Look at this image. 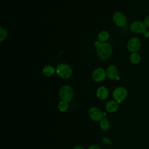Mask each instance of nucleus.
<instances>
[{
  "label": "nucleus",
  "mask_w": 149,
  "mask_h": 149,
  "mask_svg": "<svg viewBox=\"0 0 149 149\" xmlns=\"http://www.w3.org/2000/svg\"><path fill=\"white\" fill-rule=\"evenodd\" d=\"M100 127L102 130L107 131L110 127V122L107 119H102L100 123Z\"/></svg>",
  "instance_id": "obj_15"
},
{
  "label": "nucleus",
  "mask_w": 149,
  "mask_h": 149,
  "mask_svg": "<svg viewBox=\"0 0 149 149\" xmlns=\"http://www.w3.org/2000/svg\"><path fill=\"white\" fill-rule=\"evenodd\" d=\"M106 74L110 79H115L118 77L119 70L116 66L111 65L108 66L106 70Z\"/></svg>",
  "instance_id": "obj_10"
},
{
  "label": "nucleus",
  "mask_w": 149,
  "mask_h": 149,
  "mask_svg": "<svg viewBox=\"0 0 149 149\" xmlns=\"http://www.w3.org/2000/svg\"><path fill=\"white\" fill-rule=\"evenodd\" d=\"M7 36V31L2 27H0V41H3Z\"/></svg>",
  "instance_id": "obj_18"
},
{
  "label": "nucleus",
  "mask_w": 149,
  "mask_h": 149,
  "mask_svg": "<svg viewBox=\"0 0 149 149\" xmlns=\"http://www.w3.org/2000/svg\"><path fill=\"white\" fill-rule=\"evenodd\" d=\"M130 30L134 33H143L146 37H148L149 35V33L146 30V26H145L144 22L138 20L133 22L130 24Z\"/></svg>",
  "instance_id": "obj_4"
},
{
  "label": "nucleus",
  "mask_w": 149,
  "mask_h": 149,
  "mask_svg": "<svg viewBox=\"0 0 149 149\" xmlns=\"http://www.w3.org/2000/svg\"><path fill=\"white\" fill-rule=\"evenodd\" d=\"M106 76V72L101 68L95 69L92 73V78L96 82L103 81L105 79Z\"/></svg>",
  "instance_id": "obj_9"
},
{
  "label": "nucleus",
  "mask_w": 149,
  "mask_h": 149,
  "mask_svg": "<svg viewBox=\"0 0 149 149\" xmlns=\"http://www.w3.org/2000/svg\"><path fill=\"white\" fill-rule=\"evenodd\" d=\"M119 107V103L115 100H110L105 105V109L107 112L112 113L115 112Z\"/></svg>",
  "instance_id": "obj_12"
},
{
  "label": "nucleus",
  "mask_w": 149,
  "mask_h": 149,
  "mask_svg": "<svg viewBox=\"0 0 149 149\" xmlns=\"http://www.w3.org/2000/svg\"><path fill=\"white\" fill-rule=\"evenodd\" d=\"M56 73L61 78L68 79L72 74V69L68 64L61 63L57 66Z\"/></svg>",
  "instance_id": "obj_3"
},
{
  "label": "nucleus",
  "mask_w": 149,
  "mask_h": 149,
  "mask_svg": "<svg viewBox=\"0 0 149 149\" xmlns=\"http://www.w3.org/2000/svg\"><path fill=\"white\" fill-rule=\"evenodd\" d=\"M97 52L98 57L101 60L108 59L112 53V47L111 45L107 42L100 43L97 48Z\"/></svg>",
  "instance_id": "obj_1"
},
{
  "label": "nucleus",
  "mask_w": 149,
  "mask_h": 149,
  "mask_svg": "<svg viewBox=\"0 0 149 149\" xmlns=\"http://www.w3.org/2000/svg\"><path fill=\"white\" fill-rule=\"evenodd\" d=\"M141 61L140 55L137 52L132 53L130 56V61L133 64H137Z\"/></svg>",
  "instance_id": "obj_16"
},
{
  "label": "nucleus",
  "mask_w": 149,
  "mask_h": 149,
  "mask_svg": "<svg viewBox=\"0 0 149 149\" xmlns=\"http://www.w3.org/2000/svg\"><path fill=\"white\" fill-rule=\"evenodd\" d=\"M88 116L91 120L95 122L101 121L103 119V112L97 107H92L88 110Z\"/></svg>",
  "instance_id": "obj_7"
},
{
  "label": "nucleus",
  "mask_w": 149,
  "mask_h": 149,
  "mask_svg": "<svg viewBox=\"0 0 149 149\" xmlns=\"http://www.w3.org/2000/svg\"><path fill=\"white\" fill-rule=\"evenodd\" d=\"M69 107L68 102L65 101H61L58 104V109L61 112H65L68 110Z\"/></svg>",
  "instance_id": "obj_17"
},
{
  "label": "nucleus",
  "mask_w": 149,
  "mask_h": 149,
  "mask_svg": "<svg viewBox=\"0 0 149 149\" xmlns=\"http://www.w3.org/2000/svg\"><path fill=\"white\" fill-rule=\"evenodd\" d=\"M141 47V42L139 38L136 37H132L129 39V40L127 42V49L133 53V52H137Z\"/></svg>",
  "instance_id": "obj_6"
},
{
  "label": "nucleus",
  "mask_w": 149,
  "mask_h": 149,
  "mask_svg": "<svg viewBox=\"0 0 149 149\" xmlns=\"http://www.w3.org/2000/svg\"><path fill=\"white\" fill-rule=\"evenodd\" d=\"M96 95L100 100H105L109 95V91L107 87L104 86H101L97 88Z\"/></svg>",
  "instance_id": "obj_11"
},
{
  "label": "nucleus",
  "mask_w": 149,
  "mask_h": 149,
  "mask_svg": "<svg viewBox=\"0 0 149 149\" xmlns=\"http://www.w3.org/2000/svg\"><path fill=\"white\" fill-rule=\"evenodd\" d=\"M55 72V69L51 65L45 66L42 69V73L46 76H51Z\"/></svg>",
  "instance_id": "obj_13"
},
{
  "label": "nucleus",
  "mask_w": 149,
  "mask_h": 149,
  "mask_svg": "<svg viewBox=\"0 0 149 149\" xmlns=\"http://www.w3.org/2000/svg\"><path fill=\"white\" fill-rule=\"evenodd\" d=\"M109 37V33L105 30L100 31L98 35V40L101 42H104L105 41H106L107 40H108Z\"/></svg>",
  "instance_id": "obj_14"
},
{
  "label": "nucleus",
  "mask_w": 149,
  "mask_h": 149,
  "mask_svg": "<svg viewBox=\"0 0 149 149\" xmlns=\"http://www.w3.org/2000/svg\"><path fill=\"white\" fill-rule=\"evenodd\" d=\"M113 20L119 27H123L127 23V18L125 14L120 12H116L113 15Z\"/></svg>",
  "instance_id": "obj_8"
},
{
  "label": "nucleus",
  "mask_w": 149,
  "mask_h": 149,
  "mask_svg": "<svg viewBox=\"0 0 149 149\" xmlns=\"http://www.w3.org/2000/svg\"><path fill=\"white\" fill-rule=\"evenodd\" d=\"M112 96L116 101L119 104L122 102L127 96V91L124 87H118L113 91Z\"/></svg>",
  "instance_id": "obj_5"
},
{
  "label": "nucleus",
  "mask_w": 149,
  "mask_h": 149,
  "mask_svg": "<svg viewBox=\"0 0 149 149\" xmlns=\"http://www.w3.org/2000/svg\"><path fill=\"white\" fill-rule=\"evenodd\" d=\"M87 149H101V147L97 145H91L88 147Z\"/></svg>",
  "instance_id": "obj_20"
},
{
  "label": "nucleus",
  "mask_w": 149,
  "mask_h": 149,
  "mask_svg": "<svg viewBox=\"0 0 149 149\" xmlns=\"http://www.w3.org/2000/svg\"><path fill=\"white\" fill-rule=\"evenodd\" d=\"M73 149H85L83 146H76L74 147Z\"/></svg>",
  "instance_id": "obj_21"
},
{
  "label": "nucleus",
  "mask_w": 149,
  "mask_h": 149,
  "mask_svg": "<svg viewBox=\"0 0 149 149\" xmlns=\"http://www.w3.org/2000/svg\"><path fill=\"white\" fill-rule=\"evenodd\" d=\"M144 23L146 27H149V15L147 16L144 20Z\"/></svg>",
  "instance_id": "obj_19"
},
{
  "label": "nucleus",
  "mask_w": 149,
  "mask_h": 149,
  "mask_svg": "<svg viewBox=\"0 0 149 149\" xmlns=\"http://www.w3.org/2000/svg\"><path fill=\"white\" fill-rule=\"evenodd\" d=\"M59 97L62 101L69 102L73 98L74 91L72 87H70V86L64 85L59 90Z\"/></svg>",
  "instance_id": "obj_2"
}]
</instances>
